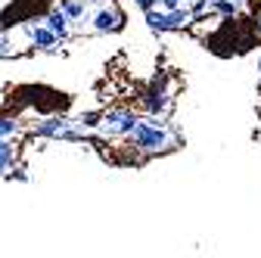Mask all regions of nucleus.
<instances>
[{"instance_id": "1", "label": "nucleus", "mask_w": 261, "mask_h": 258, "mask_svg": "<svg viewBox=\"0 0 261 258\" xmlns=\"http://www.w3.org/2000/svg\"><path fill=\"white\" fill-rule=\"evenodd\" d=\"M124 137H127V146H134V149L143 152V156L165 152V149L174 146V134L168 131V124H165V121H159V115L137 118L134 127H130Z\"/></svg>"}, {"instance_id": "2", "label": "nucleus", "mask_w": 261, "mask_h": 258, "mask_svg": "<svg viewBox=\"0 0 261 258\" xmlns=\"http://www.w3.org/2000/svg\"><path fill=\"white\" fill-rule=\"evenodd\" d=\"M146 25L152 31H180V28L193 25V13H190V7H174V10L152 7V10H146Z\"/></svg>"}, {"instance_id": "3", "label": "nucleus", "mask_w": 261, "mask_h": 258, "mask_svg": "<svg viewBox=\"0 0 261 258\" xmlns=\"http://www.w3.org/2000/svg\"><path fill=\"white\" fill-rule=\"evenodd\" d=\"M140 115L134 109H109L106 115H100V121H96V127H100L103 137H124L130 127H134Z\"/></svg>"}, {"instance_id": "4", "label": "nucleus", "mask_w": 261, "mask_h": 258, "mask_svg": "<svg viewBox=\"0 0 261 258\" xmlns=\"http://www.w3.org/2000/svg\"><path fill=\"white\" fill-rule=\"evenodd\" d=\"M140 106L146 109V115H162L171 106V93L165 90V78H155L152 87L140 96Z\"/></svg>"}, {"instance_id": "5", "label": "nucleus", "mask_w": 261, "mask_h": 258, "mask_svg": "<svg viewBox=\"0 0 261 258\" xmlns=\"http://www.w3.org/2000/svg\"><path fill=\"white\" fill-rule=\"evenodd\" d=\"M124 22V16L115 10V7H103V10H96L93 19H90V31L93 35H109V31H118Z\"/></svg>"}, {"instance_id": "6", "label": "nucleus", "mask_w": 261, "mask_h": 258, "mask_svg": "<svg viewBox=\"0 0 261 258\" xmlns=\"http://www.w3.org/2000/svg\"><path fill=\"white\" fill-rule=\"evenodd\" d=\"M25 35H28V41L35 44L38 50H56V41H59L44 22H41V25H38V22H25Z\"/></svg>"}, {"instance_id": "7", "label": "nucleus", "mask_w": 261, "mask_h": 258, "mask_svg": "<svg viewBox=\"0 0 261 258\" xmlns=\"http://www.w3.org/2000/svg\"><path fill=\"white\" fill-rule=\"evenodd\" d=\"M35 131H38L41 137H56V140H59V137H78V131H75V127L65 121V118H44Z\"/></svg>"}, {"instance_id": "8", "label": "nucleus", "mask_w": 261, "mask_h": 258, "mask_svg": "<svg viewBox=\"0 0 261 258\" xmlns=\"http://www.w3.org/2000/svg\"><path fill=\"white\" fill-rule=\"evenodd\" d=\"M44 25H47V28L53 31V35H56L59 41H65V38L72 35V19L65 16V13H62L59 7H53V10H50V13L44 16Z\"/></svg>"}, {"instance_id": "9", "label": "nucleus", "mask_w": 261, "mask_h": 258, "mask_svg": "<svg viewBox=\"0 0 261 258\" xmlns=\"http://www.w3.org/2000/svg\"><path fill=\"white\" fill-rule=\"evenodd\" d=\"M16 159H19V152H16V146L7 140V137H0V177H4L13 165H16Z\"/></svg>"}, {"instance_id": "10", "label": "nucleus", "mask_w": 261, "mask_h": 258, "mask_svg": "<svg viewBox=\"0 0 261 258\" xmlns=\"http://www.w3.org/2000/svg\"><path fill=\"white\" fill-rule=\"evenodd\" d=\"M59 10H62L65 16H69L72 22H81V19L87 16V0H62Z\"/></svg>"}, {"instance_id": "11", "label": "nucleus", "mask_w": 261, "mask_h": 258, "mask_svg": "<svg viewBox=\"0 0 261 258\" xmlns=\"http://www.w3.org/2000/svg\"><path fill=\"white\" fill-rule=\"evenodd\" d=\"M208 13L224 16V19H233V16L240 13V4H237V0H212V4H208Z\"/></svg>"}, {"instance_id": "12", "label": "nucleus", "mask_w": 261, "mask_h": 258, "mask_svg": "<svg viewBox=\"0 0 261 258\" xmlns=\"http://www.w3.org/2000/svg\"><path fill=\"white\" fill-rule=\"evenodd\" d=\"M16 134H19V121H16V118H7V115H4V118H0V137L13 140Z\"/></svg>"}, {"instance_id": "13", "label": "nucleus", "mask_w": 261, "mask_h": 258, "mask_svg": "<svg viewBox=\"0 0 261 258\" xmlns=\"http://www.w3.org/2000/svg\"><path fill=\"white\" fill-rule=\"evenodd\" d=\"M4 56H16V47H13L10 35H4V31H0V59H4Z\"/></svg>"}, {"instance_id": "14", "label": "nucleus", "mask_w": 261, "mask_h": 258, "mask_svg": "<svg viewBox=\"0 0 261 258\" xmlns=\"http://www.w3.org/2000/svg\"><path fill=\"white\" fill-rule=\"evenodd\" d=\"M84 127H96V121H100V115H96V112H84L81 118H78Z\"/></svg>"}, {"instance_id": "15", "label": "nucleus", "mask_w": 261, "mask_h": 258, "mask_svg": "<svg viewBox=\"0 0 261 258\" xmlns=\"http://www.w3.org/2000/svg\"><path fill=\"white\" fill-rule=\"evenodd\" d=\"M134 4H137V7H140L143 13H146V10H152V7H159V0H134Z\"/></svg>"}, {"instance_id": "16", "label": "nucleus", "mask_w": 261, "mask_h": 258, "mask_svg": "<svg viewBox=\"0 0 261 258\" xmlns=\"http://www.w3.org/2000/svg\"><path fill=\"white\" fill-rule=\"evenodd\" d=\"M258 31H261V16H258Z\"/></svg>"}]
</instances>
